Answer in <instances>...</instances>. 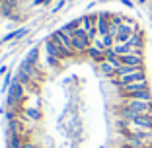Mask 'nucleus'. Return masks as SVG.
<instances>
[{
  "mask_svg": "<svg viewBox=\"0 0 152 148\" xmlns=\"http://www.w3.org/2000/svg\"><path fill=\"white\" fill-rule=\"evenodd\" d=\"M119 115L123 119H131L134 115H152V103L150 99H127L125 107L119 109Z\"/></svg>",
  "mask_w": 152,
  "mask_h": 148,
  "instance_id": "f257e3e1",
  "label": "nucleus"
},
{
  "mask_svg": "<svg viewBox=\"0 0 152 148\" xmlns=\"http://www.w3.org/2000/svg\"><path fill=\"white\" fill-rule=\"evenodd\" d=\"M51 41H55V43H57L64 53H66V57H70V55L74 53V49H72V35H70V33H66L63 27H61L57 33H53Z\"/></svg>",
  "mask_w": 152,
  "mask_h": 148,
  "instance_id": "f03ea898",
  "label": "nucleus"
},
{
  "mask_svg": "<svg viewBox=\"0 0 152 148\" xmlns=\"http://www.w3.org/2000/svg\"><path fill=\"white\" fill-rule=\"evenodd\" d=\"M111 27V14H98V33L107 35Z\"/></svg>",
  "mask_w": 152,
  "mask_h": 148,
  "instance_id": "7ed1b4c3",
  "label": "nucleus"
},
{
  "mask_svg": "<svg viewBox=\"0 0 152 148\" xmlns=\"http://www.w3.org/2000/svg\"><path fill=\"white\" fill-rule=\"evenodd\" d=\"M121 66H142V57L140 53H133V55H125V57H119Z\"/></svg>",
  "mask_w": 152,
  "mask_h": 148,
  "instance_id": "20e7f679",
  "label": "nucleus"
},
{
  "mask_svg": "<svg viewBox=\"0 0 152 148\" xmlns=\"http://www.w3.org/2000/svg\"><path fill=\"white\" fill-rule=\"evenodd\" d=\"M117 64H113L111 61H107V58H105V61H102V63H99V72H102L103 76H109V78H113L117 74Z\"/></svg>",
  "mask_w": 152,
  "mask_h": 148,
  "instance_id": "39448f33",
  "label": "nucleus"
},
{
  "mask_svg": "<svg viewBox=\"0 0 152 148\" xmlns=\"http://www.w3.org/2000/svg\"><path fill=\"white\" fill-rule=\"evenodd\" d=\"M45 49H47V55H49V57H55V58H64V57H66V53H64L55 41H47Z\"/></svg>",
  "mask_w": 152,
  "mask_h": 148,
  "instance_id": "423d86ee",
  "label": "nucleus"
},
{
  "mask_svg": "<svg viewBox=\"0 0 152 148\" xmlns=\"http://www.w3.org/2000/svg\"><path fill=\"white\" fill-rule=\"evenodd\" d=\"M127 43H129L134 51H140V45H142V35H140V33H133V37H131Z\"/></svg>",
  "mask_w": 152,
  "mask_h": 148,
  "instance_id": "0eeeda50",
  "label": "nucleus"
},
{
  "mask_svg": "<svg viewBox=\"0 0 152 148\" xmlns=\"http://www.w3.org/2000/svg\"><path fill=\"white\" fill-rule=\"evenodd\" d=\"M26 115H27V117H31V119H41L39 109H35V107H26Z\"/></svg>",
  "mask_w": 152,
  "mask_h": 148,
  "instance_id": "6e6552de",
  "label": "nucleus"
},
{
  "mask_svg": "<svg viewBox=\"0 0 152 148\" xmlns=\"http://www.w3.org/2000/svg\"><path fill=\"white\" fill-rule=\"evenodd\" d=\"M47 63H49V64H53V66H57V64H58V58L49 57V55H47Z\"/></svg>",
  "mask_w": 152,
  "mask_h": 148,
  "instance_id": "1a4fd4ad",
  "label": "nucleus"
},
{
  "mask_svg": "<svg viewBox=\"0 0 152 148\" xmlns=\"http://www.w3.org/2000/svg\"><path fill=\"white\" fill-rule=\"evenodd\" d=\"M63 4H64V2H63V0H61V2H58V4H57V6H55V8H53V12H57L58 8H63Z\"/></svg>",
  "mask_w": 152,
  "mask_h": 148,
  "instance_id": "9d476101",
  "label": "nucleus"
},
{
  "mask_svg": "<svg viewBox=\"0 0 152 148\" xmlns=\"http://www.w3.org/2000/svg\"><path fill=\"white\" fill-rule=\"evenodd\" d=\"M22 148H35V146H33V144L31 142H26V144H23V146Z\"/></svg>",
  "mask_w": 152,
  "mask_h": 148,
  "instance_id": "9b49d317",
  "label": "nucleus"
},
{
  "mask_svg": "<svg viewBox=\"0 0 152 148\" xmlns=\"http://www.w3.org/2000/svg\"><path fill=\"white\" fill-rule=\"evenodd\" d=\"M43 2H47V0H35V4H43Z\"/></svg>",
  "mask_w": 152,
  "mask_h": 148,
  "instance_id": "f8f14e48",
  "label": "nucleus"
}]
</instances>
